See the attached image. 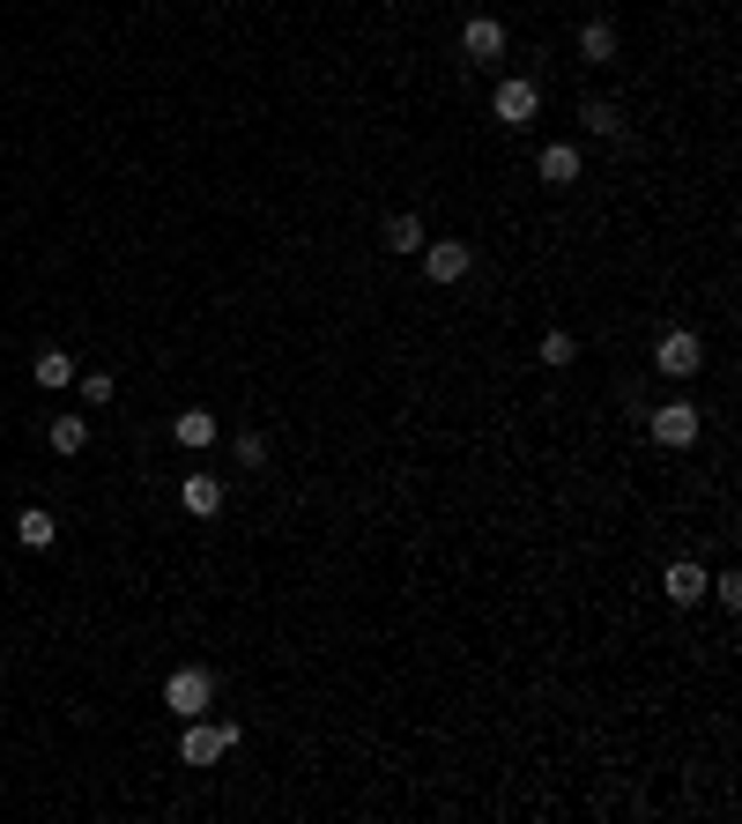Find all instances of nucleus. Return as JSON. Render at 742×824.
<instances>
[{"label": "nucleus", "mask_w": 742, "mask_h": 824, "mask_svg": "<svg viewBox=\"0 0 742 824\" xmlns=\"http://www.w3.org/2000/svg\"><path fill=\"white\" fill-rule=\"evenodd\" d=\"M572 357H579V342H572L565 328H549V334H542V365H549V371H565Z\"/></svg>", "instance_id": "nucleus-18"}, {"label": "nucleus", "mask_w": 742, "mask_h": 824, "mask_svg": "<svg viewBox=\"0 0 742 824\" xmlns=\"http://www.w3.org/2000/svg\"><path fill=\"white\" fill-rule=\"evenodd\" d=\"M579 52H586L594 67H609V60H617V23H586V30H579Z\"/></svg>", "instance_id": "nucleus-14"}, {"label": "nucleus", "mask_w": 742, "mask_h": 824, "mask_svg": "<svg viewBox=\"0 0 742 824\" xmlns=\"http://www.w3.org/2000/svg\"><path fill=\"white\" fill-rule=\"evenodd\" d=\"M15 536H23V550H52V542H60V520H52L45 505H30V513L15 520Z\"/></svg>", "instance_id": "nucleus-12"}, {"label": "nucleus", "mask_w": 742, "mask_h": 824, "mask_svg": "<svg viewBox=\"0 0 742 824\" xmlns=\"http://www.w3.org/2000/svg\"><path fill=\"white\" fill-rule=\"evenodd\" d=\"M460 52H468V60H497V52H505V23L468 15V23H460Z\"/></svg>", "instance_id": "nucleus-8"}, {"label": "nucleus", "mask_w": 742, "mask_h": 824, "mask_svg": "<svg viewBox=\"0 0 742 824\" xmlns=\"http://www.w3.org/2000/svg\"><path fill=\"white\" fill-rule=\"evenodd\" d=\"M654 365L668 371V379H698V365H705V342L691 328H668L660 334V349H654Z\"/></svg>", "instance_id": "nucleus-2"}, {"label": "nucleus", "mask_w": 742, "mask_h": 824, "mask_svg": "<svg viewBox=\"0 0 742 824\" xmlns=\"http://www.w3.org/2000/svg\"><path fill=\"white\" fill-rule=\"evenodd\" d=\"M171 439H178V446H215V416H208V409H186L178 423H171Z\"/></svg>", "instance_id": "nucleus-15"}, {"label": "nucleus", "mask_w": 742, "mask_h": 824, "mask_svg": "<svg viewBox=\"0 0 742 824\" xmlns=\"http://www.w3.org/2000/svg\"><path fill=\"white\" fill-rule=\"evenodd\" d=\"M646 431H654L660 446H698V409L691 402H668V409L646 416Z\"/></svg>", "instance_id": "nucleus-6"}, {"label": "nucleus", "mask_w": 742, "mask_h": 824, "mask_svg": "<svg viewBox=\"0 0 742 824\" xmlns=\"http://www.w3.org/2000/svg\"><path fill=\"white\" fill-rule=\"evenodd\" d=\"M30 379H38V386H75V357H67V349H38V357H30Z\"/></svg>", "instance_id": "nucleus-11"}, {"label": "nucleus", "mask_w": 742, "mask_h": 824, "mask_svg": "<svg viewBox=\"0 0 742 824\" xmlns=\"http://www.w3.org/2000/svg\"><path fill=\"white\" fill-rule=\"evenodd\" d=\"M238 736H246L238 721H194V728L178 736V758H186V765H223V750H238Z\"/></svg>", "instance_id": "nucleus-1"}, {"label": "nucleus", "mask_w": 742, "mask_h": 824, "mask_svg": "<svg viewBox=\"0 0 742 824\" xmlns=\"http://www.w3.org/2000/svg\"><path fill=\"white\" fill-rule=\"evenodd\" d=\"M660 587H668V602H676V610H698V602H705V565H691V557H676Z\"/></svg>", "instance_id": "nucleus-7"}, {"label": "nucleus", "mask_w": 742, "mask_h": 824, "mask_svg": "<svg viewBox=\"0 0 742 824\" xmlns=\"http://www.w3.org/2000/svg\"><path fill=\"white\" fill-rule=\"evenodd\" d=\"M386 253H423V216H386Z\"/></svg>", "instance_id": "nucleus-13"}, {"label": "nucleus", "mask_w": 742, "mask_h": 824, "mask_svg": "<svg viewBox=\"0 0 742 824\" xmlns=\"http://www.w3.org/2000/svg\"><path fill=\"white\" fill-rule=\"evenodd\" d=\"M579 126H586V134H623V120H617V104H609V97L579 104Z\"/></svg>", "instance_id": "nucleus-17"}, {"label": "nucleus", "mask_w": 742, "mask_h": 824, "mask_svg": "<svg viewBox=\"0 0 742 824\" xmlns=\"http://www.w3.org/2000/svg\"><path fill=\"white\" fill-rule=\"evenodd\" d=\"M491 112H497V120H505V126H528V120H535V112H542V89L528 83V75H512V83H497Z\"/></svg>", "instance_id": "nucleus-5"}, {"label": "nucleus", "mask_w": 742, "mask_h": 824, "mask_svg": "<svg viewBox=\"0 0 742 824\" xmlns=\"http://www.w3.org/2000/svg\"><path fill=\"white\" fill-rule=\"evenodd\" d=\"M535 171L549 179V186H579V149H572V142H549Z\"/></svg>", "instance_id": "nucleus-10"}, {"label": "nucleus", "mask_w": 742, "mask_h": 824, "mask_svg": "<svg viewBox=\"0 0 742 824\" xmlns=\"http://www.w3.org/2000/svg\"><path fill=\"white\" fill-rule=\"evenodd\" d=\"M468 268H475V253L460 246V238H423V275L431 283H460Z\"/></svg>", "instance_id": "nucleus-4"}, {"label": "nucleus", "mask_w": 742, "mask_h": 824, "mask_svg": "<svg viewBox=\"0 0 742 824\" xmlns=\"http://www.w3.org/2000/svg\"><path fill=\"white\" fill-rule=\"evenodd\" d=\"M260 460H268V439L246 431V439H238V468H260Z\"/></svg>", "instance_id": "nucleus-21"}, {"label": "nucleus", "mask_w": 742, "mask_h": 824, "mask_svg": "<svg viewBox=\"0 0 742 824\" xmlns=\"http://www.w3.org/2000/svg\"><path fill=\"white\" fill-rule=\"evenodd\" d=\"M45 446H52V454H67V460H75V454L89 446V423H83V416H52V423H45Z\"/></svg>", "instance_id": "nucleus-9"}, {"label": "nucleus", "mask_w": 742, "mask_h": 824, "mask_svg": "<svg viewBox=\"0 0 742 824\" xmlns=\"http://www.w3.org/2000/svg\"><path fill=\"white\" fill-rule=\"evenodd\" d=\"M208 699H215V676L208 668H178L164 684V705L178 713V721H194V713H208Z\"/></svg>", "instance_id": "nucleus-3"}, {"label": "nucleus", "mask_w": 742, "mask_h": 824, "mask_svg": "<svg viewBox=\"0 0 742 824\" xmlns=\"http://www.w3.org/2000/svg\"><path fill=\"white\" fill-rule=\"evenodd\" d=\"M75 386H83V402H97V409L120 394V379H112V371H75Z\"/></svg>", "instance_id": "nucleus-19"}, {"label": "nucleus", "mask_w": 742, "mask_h": 824, "mask_svg": "<svg viewBox=\"0 0 742 824\" xmlns=\"http://www.w3.org/2000/svg\"><path fill=\"white\" fill-rule=\"evenodd\" d=\"M186 513H223V483H215V476H186Z\"/></svg>", "instance_id": "nucleus-16"}, {"label": "nucleus", "mask_w": 742, "mask_h": 824, "mask_svg": "<svg viewBox=\"0 0 742 824\" xmlns=\"http://www.w3.org/2000/svg\"><path fill=\"white\" fill-rule=\"evenodd\" d=\"M705 594H713V602H720V610H742V579H735V573L705 579Z\"/></svg>", "instance_id": "nucleus-20"}]
</instances>
